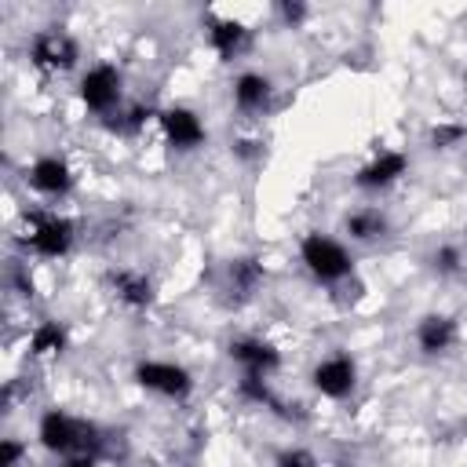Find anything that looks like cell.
Segmentation results:
<instances>
[{"label":"cell","instance_id":"obj_10","mask_svg":"<svg viewBox=\"0 0 467 467\" xmlns=\"http://www.w3.org/2000/svg\"><path fill=\"white\" fill-rule=\"evenodd\" d=\"M73 182H77L73 168L55 153H44L26 168V186L44 193V197H66L73 190Z\"/></svg>","mask_w":467,"mask_h":467},{"label":"cell","instance_id":"obj_25","mask_svg":"<svg viewBox=\"0 0 467 467\" xmlns=\"http://www.w3.org/2000/svg\"><path fill=\"white\" fill-rule=\"evenodd\" d=\"M281 15H285V22H303L306 7L303 4H281Z\"/></svg>","mask_w":467,"mask_h":467},{"label":"cell","instance_id":"obj_6","mask_svg":"<svg viewBox=\"0 0 467 467\" xmlns=\"http://www.w3.org/2000/svg\"><path fill=\"white\" fill-rule=\"evenodd\" d=\"M310 383L321 398H332V401H343L354 394L358 387V365L350 354H332V358H321L310 372Z\"/></svg>","mask_w":467,"mask_h":467},{"label":"cell","instance_id":"obj_11","mask_svg":"<svg viewBox=\"0 0 467 467\" xmlns=\"http://www.w3.org/2000/svg\"><path fill=\"white\" fill-rule=\"evenodd\" d=\"M405 171H409V157H405L401 150H379L368 164L358 168L354 182H358L361 190H387V186H394Z\"/></svg>","mask_w":467,"mask_h":467},{"label":"cell","instance_id":"obj_15","mask_svg":"<svg viewBox=\"0 0 467 467\" xmlns=\"http://www.w3.org/2000/svg\"><path fill=\"white\" fill-rule=\"evenodd\" d=\"M208 44H212V51H215L223 62H230V58L248 44V29H244V22H237V18L208 15Z\"/></svg>","mask_w":467,"mask_h":467},{"label":"cell","instance_id":"obj_20","mask_svg":"<svg viewBox=\"0 0 467 467\" xmlns=\"http://www.w3.org/2000/svg\"><path fill=\"white\" fill-rule=\"evenodd\" d=\"M467 139V128L463 124H438L434 131H431V146L434 150H452V146H460Z\"/></svg>","mask_w":467,"mask_h":467},{"label":"cell","instance_id":"obj_8","mask_svg":"<svg viewBox=\"0 0 467 467\" xmlns=\"http://www.w3.org/2000/svg\"><path fill=\"white\" fill-rule=\"evenodd\" d=\"M226 354H230V361H237V365H241V372H244V376H263V379H270V376L281 368V350H277L274 343L259 339V336L230 339Z\"/></svg>","mask_w":467,"mask_h":467},{"label":"cell","instance_id":"obj_14","mask_svg":"<svg viewBox=\"0 0 467 467\" xmlns=\"http://www.w3.org/2000/svg\"><path fill=\"white\" fill-rule=\"evenodd\" d=\"M274 99V84L266 73H255V69H244L237 80H234V106L241 113H263Z\"/></svg>","mask_w":467,"mask_h":467},{"label":"cell","instance_id":"obj_1","mask_svg":"<svg viewBox=\"0 0 467 467\" xmlns=\"http://www.w3.org/2000/svg\"><path fill=\"white\" fill-rule=\"evenodd\" d=\"M36 438L55 456H95L102 449V431L91 420H77L62 409H47L40 416Z\"/></svg>","mask_w":467,"mask_h":467},{"label":"cell","instance_id":"obj_26","mask_svg":"<svg viewBox=\"0 0 467 467\" xmlns=\"http://www.w3.org/2000/svg\"><path fill=\"white\" fill-rule=\"evenodd\" d=\"M58 467H95V456H66Z\"/></svg>","mask_w":467,"mask_h":467},{"label":"cell","instance_id":"obj_5","mask_svg":"<svg viewBox=\"0 0 467 467\" xmlns=\"http://www.w3.org/2000/svg\"><path fill=\"white\" fill-rule=\"evenodd\" d=\"M120 91H124V77L109 62L91 66L77 84V95H80L84 109H91V113H113L120 106Z\"/></svg>","mask_w":467,"mask_h":467},{"label":"cell","instance_id":"obj_7","mask_svg":"<svg viewBox=\"0 0 467 467\" xmlns=\"http://www.w3.org/2000/svg\"><path fill=\"white\" fill-rule=\"evenodd\" d=\"M135 383L142 390L161 394V398H186L193 390L190 368H182L175 361H139L135 365Z\"/></svg>","mask_w":467,"mask_h":467},{"label":"cell","instance_id":"obj_16","mask_svg":"<svg viewBox=\"0 0 467 467\" xmlns=\"http://www.w3.org/2000/svg\"><path fill=\"white\" fill-rule=\"evenodd\" d=\"M263 285V263L244 255V259H234L230 270H226V292H230V303H248L255 296V288Z\"/></svg>","mask_w":467,"mask_h":467},{"label":"cell","instance_id":"obj_4","mask_svg":"<svg viewBox=\"0 0 467 467\" xmlns=\"http://www.w3.org/2000/svg\"><path fill=\"white\" fill-rule=\"evenodd\" d=\"M26 58H29V66L40 69V73H66V69L77 66L80 47H77V40H73L69 33H62V29H40V33H33V40H29V47H26Z\"/></svg>","mask_w":467,"mask_h":467},{"label":"cell","instance_id":"obj_3","mask_svg":"<svg viewBox=\"0 0 467 467\" xmlns=\"http://www.w3.org/2000/svg\"><path fill=\"white\" fill-rule=\"evenodd\" d=\"M299 259H303V266H306L317 281H325V285H336V281L350 277V270H354L350 252H347L336 237H325V234H306V237L299 241Z\"/></svg>","mask_w":467,"mask_h":467},{"label":"cell","instance_id":"obj_22","mask_svg":"<svg viewBox=\"0 0 467 467\" xmlns=\"http://www.w3.org/2000/svg\"><path fill=\"white\" fill-rule=\"evenodd\" d=\"M146 117H150V109H146V106H131V109L117 113L113 128H117V131H139V128L146 124Z\"/></svg>","mask_w":467,"mask_h":467},{"label":"cell","instance_id":"obj_13","mask_svg":"<svg viewBox=\"0 0 467 467\" xmlns=\"http://www.w3.org/2000/svg\"><path fill=\"white\" fill-rule=\"evenodd\" d=\"M452 343H456V321L449 314H427V317H420V325H416V347L427 358L449 354Z\"/></svg>","mask_w":467,"mask_h":467},{"label":"cell","instance_id":"obj_23","mask_svg":"<svg viewBox=\"0 0 467 467\" xmlns=\"http://www.w3.org/2000/svg\"><path fill=\"white\" fill-rule=\"evenodd\" d=\"M22 456H26V441H18V438H4L0 441V467H18Z\"/></svg>","mask_w":467,"mask_h":467},{"label":"cell","instance_id":"obj_21","mask_svg":"<svg viewBox=\"0 0 467 467\" xmlns=\"http://www.w3.org/2000/svg\"><path fill=\"white\" fill-rule=\"evenodd\" d=\"M463 266V252L456 248V244H441L438 252H434V270L438 274H456Z\"/></svg>","mask_w":467,"mask_h":467},{"label":"cell","instance_id":"obj_17","mask_svg":"<svg viewBox=\"0 0 467 467\" xmlns=\"http://www.w3.org/2000/svg\"><path fill=\"white\" fill-rule=\"evenodd\" d=\"M66 343H69V336L58 321H40L29 336V354L33 358H58L66 350Z\"/></svg>","mask_w":467,"mask_h":467},{"label":"cell","instance_id":"obj_12","mask_svg":"<svg viewBox=\"0 0 467 467\" xmlns=\"http://www.w3.org/2000/svg\"><path fill=\"white\" fill-rule=\"evenodd\" d=\"M106 285H109L113 299L124 303V306H131V310H146L157 299V288H153V281L142 270H109L106 274Z\"/></svg>","mask_w":467,"mask_h":467},{"label":"cell","instance_id":"obj_2","mask_svg":"<svg viewBox=\"0 0 467 467\" xmlns=\"http://www.w3.org/2000/svg\"><path fill=\"white\" fill-rule=\"evenodd\" d=\"M77 241V223L58 215V212H26V234L22 244L40 255V259H58L73 248Z\"/></svg>","mask_w":467,"mask_h":467},{"label":"cell","instance_id":"obj_9","mask_svg":"<svg viewBox=\"0 0 467 467\" xmlns=\"http://www.w3.org/2000/svg\"><path fill=\"white\" fill-rule=\"evenodd\" d=\"M157 120H161V131H164V139H168L171 150L190 153V150L204 146V139H208L201 117H197L190 106H168V109L157 113Z\"/></svg>","mask_w":467,"mask_h":467},{"label":"cell","instance_id":"obj_19","mask_svg":"<svg viewBox=\"0 0 467 467\" xmlns=\"http://www.w3.org/2000/svg\"><path fill=\"white\" fill-rule=\"evenodd\" d=\"M237 390H241V398H248V401H255V405H266V409H281V401L274 398V390H270V383H266L263 376H241Z\"/></svg>","mask_w":467,"mask_h":467},{"label":"cell","instance_id":"obj_24","mask_svg":"<svg viewBox=\"0 0 467 467\" xmlns=\"http://www.w3.org/2000/svg\"><path fill=\"white\" fill-rule=\"evenodd\" d=\"M277 467H317V460L306 449H285L277 452Z\"/></svg>","mask_w":467,"mask_h":467},{"label":"cell","instance_id":"obj_18","mask_svg":"<svg viewBox=\"0 0 467 467\" xmlns=\"http://www.w3.org/2000/svg\"><path fill=\"white\" fill-rule=\"evenodd\" d=\"M343 226H347V234H350L354 241H376V237L387 234V219H383V212H376V208L350 212Z\"/></svg>","mask_w":467,"mask_h":467}]
</instances>
